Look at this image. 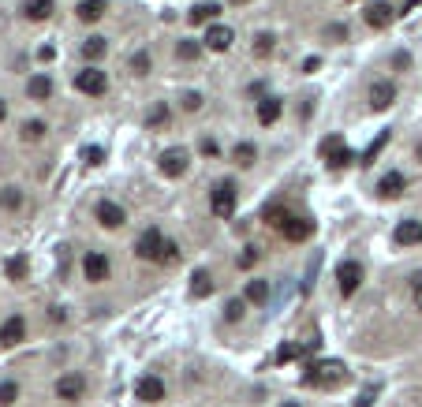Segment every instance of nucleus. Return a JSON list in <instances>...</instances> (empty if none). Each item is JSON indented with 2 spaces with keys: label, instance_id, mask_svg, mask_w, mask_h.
<instances>
[{
  "label": "nucleus",
  "instance_id": "obj_1",
  "mask_svg": "<svg viewBox=\"0 0 422 407\" xmlns=\"http://www.w3.org/2000/svg\"><path fill=\"white\" fill-rule=\"evenodd\" d=\"M303 382H307V385H322V389L340 385V382H344V366H340V362H314V366H307Z\"/></svg>",
  "mask_w": 422,
  "mask_h": 407
},
{
  "label": "nucleus",
  "instance_id": "obj_2",
  "mask_svg": "<svg viewBox=\"0 0 422 407\" xmlns=\"http://www.w3.org/2000/svg\"><path fill=\"white\" fill-rule=\"evenodd\" d=\"M322 157H325V165H329V168H348V165L355 161V153L348 150V142L340 138V135L322 138Z\"/></svg>",
  "mask_w": 422,
  "mask_h": 407
},
{
  "label": "nucleus",
  "instance_id": "obj_3",
  "mask_svg": "<svg viewBox=\"0 0 422 407\" xmlns=\"http://www.w3.org/2000/svg\"><path fill=\"white\" fill-rule=\"evenodd\" d=\"M135 254L142 261H165V235L161 228H146L139 235V243H135Z\"/></svg>",
  "mask_w": 422,
  "mask_h": 407
},
{
  "label": "nucleus",
  "instance_id": "obj_4",
  "mask_svg": "<svg viewBox=\"0 0 422 407\" xmlns=\"http://www.w3.org/2000/svg\"><path fill=\"white\" fill-rule=\"evenodd\" d=\"M235 183L232 179H221L217 187H213V194H209V209H213L217 217H232V209H235Z\"/></svg>",
  "mask_w": 422,
  "mask_h": 407
},
{
  "label": "nucleus",
  "instance_id": "obj_5",
  "mask_svg": "<svg viewBox=\"0 0 422 407\" xmlns=\"http://www.w3.org/2000/svg\"><path fill=\"white\" fill-rule=\"evenodd\" d=\"M75 90L86 94V98H101L105 90H109V78H105V71H98V68H83L75 75Z\"/></svg>",
  "mask_w": 422,
  "mask_h": 407
},
{
  "label": "nucleus",
  "instance_id": "obj_6",
  "mask_svg": "<svg viewBox=\"0 0 422 407\" xmlns=\"http://www.w3.org/2000/svg\"><path fill=\"white\" fill-rule=\"evenodd\" d=\"M336 281H340V295H355L359 292V281H363V266L359 261H340L336 266Z\"/></svg>",
  "mask_w": 422,
  "mask_h": 407
},
{
  "label": "nucleus",
  "instance_id": "obj_7",
  "mask_svg": "<svg viewBox=\"0 0 422 407\" xmlns=\"http://www.w3.org/2000/svg\"><path fill=\"white\" fill-rule=\"evenodd\" d=\"M232 42H235L232 26H221V23H209V30H206V37H202V45L213 49V52H228Z\"/></svg>",
  "mask_w": 422,
  "mask_h": 407
},
{
  "label": "nucleus",
  "instance_id": "obj_8",
  "mask_svg": "<svg viewBox=\"0 0 422 407\" xmlns=\"http://www.w3.org/2000/svg\"><path fill=\"white\" fill-rule=\"evenodd\" d=\"M109 258H105L101 251H90L86 258H83V273H86V281L90 284H101V281H109Z\"/></svg>",
  "mask_w": 422,
  "mask_h": 407
},
{
  "label": "nucleus",
  "instance_id": "obj_9",
  "mask_svg": "<svg viewBox=\"0 0 422 407\" xmlns=\"http://www.w3.org/2000/svg\"><path fill=\"white\" fill-rule=\"evenodd\" d=\"M392 101H397V86H392L389 78H377V83L370 86V109L374 112H385Z\"/></svg>",
  "mask_w": 422,
  "mask_h": 407
},
{
  "label": "nucleus",
  "instance_id": "obj_10",
  "mask_svg": "<svg viewBox=\"0 0 422 407\" xmlns=\"http://www.w3.org/2000/svg\"><path fill=\"white\" fill-rule=\"evenodd\" d=\"M23 336H26V318H23V314H11V318L0 325V344H4V348H16Z\"/></svg>",
  "mask_w": 422,
  "mask_h": 407
},
{
  "label": "nucleus",
  "instance_id": "obj_11",
  "mask_svg": "<svg viewBox=\"0 0 422 407\" xmlns=\"http://www.w3.org/2000/svg\"><path fill=\"white\" fill-rule=\"evenodd\" d=\"M161 172L165 176H183V172H187V150H183V146L165 150L161 153Z\"/></svg>",
  "mask_w": 422,
  "mask_h": 407
},
{
  "label": "nucleus",
  "instance_id": "obj_12",
  "mask_svg": "<svg viewBox=\"0 0 422 407\" xmlns=\"http://www.w3.org/2000/svg\"><path fill=\"white\" fill-rule=\"evenodd\" d=\"M284 232V240H292V243H303V240H310V235H314V220L310 217H288V225L281 228Z\"/></svg>",
  "mask_w": 422,
  "mask_h": 407
},
{
  "label": "nucleus",
  "instance_id": "obj_13",
  "mask_svg": "<svg viewBox=\"0 0 422 407\" xmlns=\"http://www.w3.org/2000/svg\"><path fill=\"white\" fill-rule=\"evenodd\" d=\"M83 392H86V377L83 374H64L57 382V396L60 400H78Z\"/></svg>",
  "mask_w": 422,
  "mask_h": 407
},
{
  "label": "nucleus",
  "instance_id": "obj_14",
  "mask_svg": "<svg viewBox=\"0 0 422 407\" xmlns=\"http://www.w3.org/2000/svg\"><path fill=\"white\" fill-rule=\"evenodd\" d=\"M392 240L400 247H418L422 243V220H400L397 232H392Z\"/></svg>",
  "mask_w": 422,
  "mask_h": 407
},
{
  "label": "nucleus",
  "instance_id": "obj_15",
  "mask_svg": "<svg viewBox=\"0 0 422 407\" xmlns=\"http://www.w3.org/2000/svg\"><path fill=\"white\" fill-rule=\"evenodd\" d=\"M135 392H139V400L157 403V400H165V382H161V377H153V374H146V377L135 385Z\"/></svg>",
  "mask_w": 422,
  "mask_h": 407
},
{
  "label": "nucleus",
  "instance_id": "obj_16",
  "mask_svg": "<svg viewBox=\"0 0 422 407\" xmlns=\"http://www.w3.org/2000/svg\"><path fill=\"white\" fill-rule=\"evenodd\" d=\"M363 19H366V26H370V30H385V26L392 23V8L377 0V4H370V8L363 11Z\"/></svg>",
  "mask_w": 422,
  "mask_h": 407
},
{
  "label": "nucleus",
  "instance_id": "obj_17",
  "mask_svg": "<svg viewBox=\"0 0 422 407\" xmlns=\"http://www.w3.org/2000/svg\"><path fill=\"white\" fill-rule=\"evenodd\" d=\"M98 220L105 228H124V220H127V213L116 202H98Z\"/></svg>",
  "mask_w": 422,
  "mask_h": 407
},
{
  "label": "nucleus",
  "instance_id": "obj_18",
  "mask_svg": "<svg viewBox=\"0 0 422 407\" xmlns=\"http://www.w3.org/2000/svg\"><path fill=\"white\" fill-rule=\"evenodd\" d=\"M221 16V4L217 0H199V4H194L191 11H187V19L194 23V26H202V23H213Z\"/></svg>",
  "mask_w": 422,
  "mask_h": 407
},
{
  "label": "nucleus",
  "instance_id": "obj_19",
  "mask_svg": "<svg viewBox=\"0 0 422 407\" xmlns=\"http://www.w3.org/2000/svg\"><path fill=\"white\" fill-rule=\"evenodd\" d=\"M52 11H57V0H23V16H26V19H34V23L49 19Z\"/></svg>",
  "mask_w": 422,
  "mask_h": 407
},
{
  "label": "nucleus",
  "instance_id": "obj_20",
  "mask_svg": "<svg viewBox=\"0 0 422 407\" xmlns=\"http://www.w3.org/2000/svg\"><path fill=\"white\" fill-rule=\"evenodd\" d=\"M377 191H381V199H400L404 194V176L400 172H385L377 179Z\"/></svg>",
  "mask_w": 422,
  "mask_h": 407
},
{
  "label": "nucleus",
  "instance_id": "obj_21",
  "mask_svg": "<svg viewBox=\"0 0 422 407\" xmlns=\"http://www.w3.org/2000/svg\"><path fill=\"white\" fill-rule=\"evenodd\" d=\"M26 94H30L34 101H49V98H52V78H49V75H30Z\"/></svg>",
  "mask_w": 422,
  "mask_h": 407
},
{
  "label": "nucleus",
  "instance_id": "obj_22",
  "mask_svg": "<svg viewBox=\"0 0 422 407\" xmlns=\"http://www.w3.org/2000/svg\"><path fill=\"white\" fill-rule=\"evenodd\" d=\"M276 120H281V101H276V98H262V101H258V124L269 127V124H276Z\"/></svg>",
  "mask_w": 422,
  "mask_h": 407
},
{
  "label": "nucleus",
  "instance_id": "obj_23",
  "mask_svg": "<svg viewBox=\"0 0 422 407\" xmlns=\"http://www.w3.org/2000/svg\"><path fill=\"white\" fill-rule=\"evenodd\" d=\"M209 292H213V277H209L206 269H194L191 273V295L194 299H206Z\"/></svg>",
  "mask_w": 422,
  "mask_h": 407
},
{
  "label": "nucleus",
  "instance_id": "obj_24",
  "mask_svg": "<svg viewBox=\"0 0 422 407\" xmlns=\"http://www.w3.org/2000/svg\"><path fill=\"white\" fill-rule=\"evenodd\" d=\"M105 16V0H83V4H78V19L83 23H98Z\"/></svg>",
  "mask_w": 422,
  "mask_h": 407
},
{
  "label": "nucleus",
  "instance_id": "obj_25",
  "mask_svg": "<svg viewBox=\"0 0 422 407\" xmlns=\"http://www.w3.org/2000/svg\"><path fill=\"white\" fill-rule=\"evenodd\" d=\"M288 217H292V213H288V209H284L281 202H276V206H266V225H273L276 232H281V228L288 225Z\"/></svg>",
  "mask_w": 422,
  "mask_h": 407
},
{
  "label": "nucleus",
  "instance_id": "obj_26",
  "mask_svg": "<svg viewBox=\"0 0 422 407\" xmlns=\"http://www.w3.org/2000/svg\"><path fill=\"white\" fill-rule=\"evenodd\" d=\"M176 57H180V60H199V57H202V45L194 42V37H183V42L176 45Z\"/></svg>",
  "mask_w": 422,
  "mask_h": 407
},
{
  "label": "nucleus",
  "instance_id": "obj_27",
  "mask_svg": "<svg viewBox=\"0 0 422 407\" xmlns=\"http://www.w3.org/2000/svg\"><path fill=\"white\" fill-rule=\"evenodd\" d=\"M247 299L250 303H269V284L266 281H250L247 284Z\"/></svg>",
  "mask_w": 422,
  "mask_h": 407
},
{
  "label": "nucleus",
  "instance_id": "obj_28",
  "mask_svg": "<svg viewBox=\"0 0 422 407\" xmlns=\"http://www.w3.org/2000/svg\"><path fill=\"white\" fill-rule=\"evenodd\" d=\"M232 157L240 165H254V157H258V150H254V142H235V150H232Z\"/></svg>",
  "mask_w": 422,
  "mask_h": 407
},
{
  "label": "nucleus",
  "instance_id": "obj_29",
  "mask_svg": "<svg viewBox=\"0 0 422 407\" xmlns=\"http://www.w3.org/2000/svg\"><path fill=\"white\" fill-rule=\"evenodd\" d=\"M83 57L86 60H101L105 57V37H90V42H83Z\"/></svg>",
  "mask_w": 422,
  "mask_h": 407
},
{
  "label": "nucleus",
  "instance_id": "obj_30",
  "mask_svg": "<svg viewBox=\"0 0 422 407\" xmlns=\"http://www.w3.org/2000/svg\"><path fill=\"white\" fill-rule=\"evenodd\" d=\"M19 400V385L16 382H0V407H11Z\"/></svg>",
  "mask_w": 422,
  "mask_h": 407
},
{
  "label": "nucleus",
  "instance_id": "obj_31",
  "mask_svg": "<svg viewBox=\"0 0 422 407\" xmlns=\"http://www.w3.org/2000/svg\"><path fill=\"white\" fill-rule=\"evenodd\" d=\"M4 269H8V277H11V281H23V277H26V258H23V254L8 258V266H4Z\"/></svg>",
  "mask_w": 422,
  "mask_h": 407
},
{
  "label": "nucleus",
  "instance_id": "obj_32",
  "mask_svg": "<svg viewBox=\"0 0 422 407\" xmlns=\"http://www.w3.org/2000/svg\"><path fill=\"white\" fill-rule=\"evenodd\" d=\"M0 206H4V209H19L23 206L19 187H4V191H0Z\"/></svg>",
  "mask_w": 422,
  "mask_h": 407
},
{
  "label": "nucleus",
  "instance_id": "obj_33",
  "mask_svg": "<svg viewBox=\"0 0 422 407\" xmlns=\"http://www.w3.org/2000/svg\"><path fill=\"white\" fill-rule=\"evenodd\" d=\"M385 142H389V131H381V135H377V138L370 142V150H366V153L359 157V165H370V161H374V157H377V150H381V146H385Z\"/></svg>",
  "mask_w": 422,
  "mask_h": 407
},
{
  "label": "nucleus",
  "instance_id": "obj_34",
  "mask_svg": "<svg viewBox=\"0 0 422 407\" xmlns=\"http://www.w3.org/2000/svg\"><path fill=\"white\" fill-rule=\"evenodd\" d=\"M42 135H45V124H42V120H26V124H23V138H26V142H37Z\"/></svg>",
  "mask_w": 422,
  "mask_h": 407
},
{
  "label": "nucleus",
  "instance_id": "obj_35",
  "mask_svg": "<svg viewBox=\"0 0 422 407\" xmlns=\"http://www.w3.org/2000/svg\"><path fill=\"white\" fill-rule=\"evenodd\" d=\"M273 52V34H258L254 37V57H269Z\"/></svg>",
  "mask_w": 422,
  "mask_h": 407
},
{
  "label": "nucleus",
  "instance_id": "obj_36",
  "mask_svg": "<svg viewBox=\"0 0 422 407\" xmlns=\"http://www.w3.org/2000/svg\"><path fill=\"white\" fill-rule=\"evenodd\" d=\"M165 120H168V105H157V109L146 116V127H165Z\"/></svg>",
  "mask_w": 422,
  "mask_h": 407
},
{
  "label": "nucleus",
  "instance_id": "obj_37",
  "mask_svg": "<svg viewBox=\"0 0 422 407\" xmlns=\"http://www.w3.org/2000/svg\"><path fill=\"white\" fill-rule=\"evenodd\" d=\"M131 68H135V75H146V71H150V52H135Z\"/></svg>",
  "mask_w": 422,
  "mask_h": 407
},
{
  "label": "nucleus",
  "instance_id": "obj_38",
  "mask_svg": "<svg viewBox=\"0 0 422 407\" xmlns=\"http://www.w3.org/2000/svg\"><path fill=\"white\" fill-rule=\"evenodd\" d=\"M83 161H86V165H101V161H105V150H101V146H86V150H83Z\"/></svg>",
  "mask_w": 422,
  "mask_h": 407
},
{
  "label": "nucleus",
  "instance_id": "obj_39",
  "mask_svg": "<svg viewBox=\"0 0 422 407\" xmlns=\"http://www.w3.org/2000/svg\"><path fill=\"white\" fill-rule=\"evenodd\" d=\"M224 318H228V322H240L243 318V303H240V299H232V303L224 307Z\"/></svg>",
  "mask_w": 422,
  "mask_h": 407
},
{
  "label": "nucleus",
  "instance_id": "obj_40",
  "mask_svg": "<svg viewBox=\"0 0 422 407\" xmlns=\"http://www.w3.org/2000/svg\"><path fill=\"white\" fill-rule=\"evenodd\" d=\"M325 37H333V42H344V37H348V30H344L340 23H333V26H325Z\"/></svg>",
  "mask_w": 422,
  "mask_h": 407
},
{
  "label": "nucleus",
  "instance_id": "obj_41",
  "mask_svg": "<svg viewBox=\"0 0 422 407\" xmlns=\"http://www.w3.org/2000/svg\"><path fill=\"white\" fill-rule=\"evenodd\" d=\"M183 109H187V112H199V109H202V98H199V94H183Z\"/></svg>",
  "mask_w": 422,
  "mask_h": 407
},
{
  "label": "nucleus",
  "instance_id": "obj_42",
  "mask_svg": "<svg viewBox=\"0 0 422 407\" xmlns=\"http://www.w3.org/2000/svg\"><path fill=\"white\" fill-rule=\"evenodd\" d=\"M199 150H202L206 157H217V153H221V146H217L213 138H202V146H199Z\"/></svg>",
  "mask_w": 422,
  "mask_h": 407
},
{
  "label": "nucleus",
  "instance_id": "obj_43",
  "mask_svg": "<svg viewBox=\"0 0 422 407\" xmlns=\"http://www.w3.org/2000/svg\"><path fill=\"white\" fill-rule=\"evenodd\" d=\"M176 258H180V247L172 240H165V261H176Z\"/></svg>",
  "mask_w": 422,
  "mask_h": 407
},
{
  "label": "nucleus",
  "instance_id": "obj_44",
  "mask_svg": "<svg viewBox=\"0 0 422 407\" xmlns=\"http://www.w3.org/2000/svg\"><path fill=\"white\" fill-rule=\"evenodd\" d=\"M254 261H258V251H254V247H247V254H243L240 266H254Z\"/></svg>",
  "mask_w": 422,
  "mask_h": 407
},
{
  "label": "nucleus",
  "instance_id": "obj_45",
  "mask_svg": "<svg viewBox=\"0 0 422 407\" xmlns=\"http://www.w3.org/2000/svg\"><path fill=\"white\" fill-rule=\"evenodd\" d=\"M303 71H307V75H310V71H318V57H310V60H303Z\"/></svg>",
  "mask_w": 422,
  "mask_h": 407
},
{
  "label": "nucleus",
  "instance_id": "obj_46",
  "mask_svg": "<svg viewBox=\"0 0 422 407\" xmlns=\"http://www.w3.org/2000/svg\"><path fill=\"white\" fill-rule=\"evenodd\" d=\"M415 299H418V310H422V273L415 277Z\"/></svg>",
  "mask_w": 422,
  "mask_h": 407
},
{
  "label": "nucleus",
  "instance_id": "obj_47",
  "mask_svg": "<svg viewBox=\"0 0 422 407\" xmlns=\"http://www.w3.org/2000/svg\"><path fill=\"white\" fill-rule=\"evenodd\" d=\"M418 4H422V0H407V8H404V11H411V8H418Z\"/></svg>",
  "mask_w": 422,
  "mask_h": 407
},
{
  "label": "nucleus",
  "instance_id": "obj_48",
  "mask_svg": "<svg viewBox=\"0 0 422 407\" xmlns=\"http://www.w3.org/2000/svg\"><path fill=\"white\" fill-rule=\"evenodd\" d=\"M4 116H8V105H4V101H0V120H4Z\"/></svg>",
  "mask_w": 422,
  "mask_h": 407
},
{
  "label": "nucleus",
  "instance_id": "obj_49",
  "mask_svg": "<svg viewBox=\"0 0 422 407\" xmlns=\"http://www.w3.org/2000/svg\"><path fill=\"white\" fill-rule=\"evenodd\" d=\"M415 153H418V161H422V142H418V146H415Z\"/></svg>",
  "mask_w": 422,
  "mask_h": 407
},
{
  "label": "nucleus",
  "instance_id": "obj_50",
  "mask_svg": "<svg viewBox=\"0 0 422 407\" xmlns=\"http://www.w3.org/2000/svg\"><path fill=\"white\" fill-rule=\"evenodd\" d=\"M232 4H250V0H232Z\"/></svg>",
  "mask_w": 422,
  "mask_h": 407
},
{
  "label": "nucleus",
  "instance_id": "obj_51",
  "mask_svg": "<svg viewBox=\"0 0 422 407\" xmlns=\"http://www.w3.org/2000/svg\"><path fill=\"white\" fill-rule=\"evenodd\" d=\"M281 407H299V403H281Z\"/></svg>",
  "mask_w": 422,
  "mask_h": 407
}]
</instances>
